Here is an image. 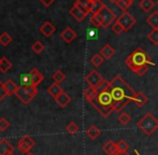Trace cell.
<instances>
[{
	"label": "cell",
	"mask_w": 158,
	"mask_h": 155,
	"mask_svg": "<svg viewBox=\"0 0 158 155\" xmlns=\"http://www.w3.org/2000/svg\"><path fill=\"white\" fill-rule=\"evenodd\" d=\"M10 127V122L6 119V117H0V130L4 132Z\"/></svg>",
	"instance_id": "40"
},
{
	"label": "cell",
	"mask_w": 158,
	"mask_h": 155,
	"mask_svg": "<svg viewBox=\"0 0 158 155\" xmlns=\"http://www.w3.org/2000/svg\"><path fill=\"white\" fill-rule=\"evenodd\" d=\"M26 90H27V93L30 95V96H32L33 98H35V96H37L38 94V88L35 85H29V86H25Z\"/></svg>",
	"instance_id": "41"
},
{
	"label": "cell",
	"mask_w": 158,
	"mask_h": 155,
	"mask_svg": "<svg viewBox=\"0 0 158 155\" xmlns=\"http://www.w3.org/2000/svg\"><path fill=\"white\" fill-rule=\"evenodd\" d=\"M10 155H13V154H10Z\"/></svg>",
	"instance_id": "51"
},
{
	"label": "cell",
	"mask_w": 158,
	"mask_h": 155,
	"mask_svg": "<svg viewBox=\"0 0 158 155\" xmlns=\"http://www.w3.org/2000/svg\"><path fill=\"white\" fill-rule=\"evenodd\" d=\"M99 53L104 59H110V58H112V56L115 54V50L111 46V44L106 43V45L102 46V48L100 50Z\"/></svg>",
	"instance_id": "17"
},
{
	"label": "cell",
	"mask_w": 158,
	"mask_h": 155,
	"mask_svg": "<svg viewBox=\"0 0 158 155\" xmlns=\"http://www.w3.org/2000/svg\"><path fill=\"white\" fill-rule=\"evenodd\" d=\"M110 92L114 101L115 112H122L130 103H132L137 93L119 74L110 81Z\"/></svg>",
	"instance_id": "1"
},
{
	"label": "cell",
	"mask_w": 158,
	"mask_h": 155,
	"mask_svg": "<svg viewBox=\"0 0 158 155\" xmlns=\"http://www.w3.org/2000/svg\"><path fill=\"white\" fill-rule=\"evenodd\" d=\"M61 39L67 43H71L75 38H77V32L72 29L71 27H67L66 29H64V31L60 34Z\"/></svg>",
	"instance_id": "13"
},
{
	"label": "cell",
	"mask_w": 158,
	"mask_h": 155,
	"mask_svg": "<svg viewBox=\"0 0 158 155\" xmlns=\"http://www.w3.org/2000/svg\"><path fill=\"white\" fill-rule=\"evenodd\" d=\"M104 3H102L101 1H97V2H94L92 4V9H90V13L95 14V13H99V11L101 10V8L103 6Z\"/></svg>",
	"instance_id": "39"
},
{
	"label": "cell",
	"mask_w": 158,
	"mask_h": 155,
	"mask_svg": "<svg viewBox=\"0 0 158 155\" xmlns=\"http://www.w3.org/2000/svg\"><path fill=\"white\" fill-rule=\"evenodd\" d=\"M116 21L118 22L122 26H123V28H124L125 31L130 30L131 28L135 25V23H137V21H135V17H133L132 15L128 12H123L118 17H117Z\"/></svg>",
	"instance_id": "6"
},
{
	"label": "cell",
	"mask_w": 158,
	"mask_h": 155,
	"mask_svg": "<svg viewBox=\"0 0 158 155\" xmlns=\"http://www.w3.org/2000/svg\"><path fill=\"white\" fill-rule=\"evenodd\" d=\"M131 4H132V1H130V0H118V1L116 2V6H118V9H121L123 12H127V10H128Z\"/></svg>",
	"instance_id": "30"
},
{
	"label": "cell",
	"mask_w": 158,
	"mask_h": 155,
	"mask_svg": "<svg viewBox=\"0 0 158 155\" xmlns=\"http://www.w3.org/2000/svg\"><path fill=\"white\" fill-rule=\"evenodd\" d=\"M89 22L94 27H102V24H103V21H102V17L100 15V13H95V14L92 15V17L89 19Z\"/></svg>",
	"instance_id": "26"
},
{
	"label": "cell",
	"mask_w": 158,
	"mask_h": 155,
	"mask_svg": "<svg viewBox=\"0 0 158 155\" xmlns=\"http://www.w3.org/2000/svg\"><path fill=\"white\" fill-rule=\"evenodd\" d=\"M17 147H19V150L22 153L27 154L28 152H30V150L35 147V140H33L30 136L25 135V136H23L19 139V143H17Z\"/></svg>",
	"instance_id": "7"
},
{
	"label": "cell",
	"mask_w": 158,
	"mask_h": 155,
	"mask_svg": "<svg viewBox=\"0 0 158 155\" xmlns=\"http://www.w3.org/2000/svg\"><path fill=\"white\" fill-rule=\"evenodd\" d=\"M0 64H1V58H0Z\"/></svg>",
	"instance_id": "48"
},
{
	"label": "cell",
	"mask_w": 158,
	"mask_h": 155,
	"mask_svg": "<svg viewBox=\"0 0 158 155\" xmlns=\"http://www.w3.org/2000/svg\"><path fill=\"white\" fill-rule=\"evenodd\" d=\"M148 39L152 42L154 45H158V29H153L148 35Z\"/></svg>",
	"instance_id": "34"
},
{
	"label": "cell",
	"mask_w": 158,
	"mask_h": 155,
	"mask_svg": "<svg viewBox=\"0 0 158 155\" xmlns=\"http://www.w3.org/2000/svg\"><path fill=\"white\" fill-rule=\"evenodd\" d=\"M29 73H30V76H31V78H32L33 85H35V86L39 85V84L43 81V79H44L43 74H42L38 69H35V68H32V69L29 71Z\"/></svg>",
	"instance_id": "19"
},
{
	"label": "cell",
	"mask_w": 158,
	"mask_h": 155,
	"mask_svg": "<svg viewBox=\"0 0 158 155\" xmlns=\"http://www.w3.org/2000/svg\"><path fill=\"white\" fill-rule=\"evenodd\" d=\"M96 95H97V90H96V87L88 86V87L84 90V97H85V99L88 101V103H90V101L95 98Z\"/></svg>",
	"instance_id": "25"
},
{
	"label": "cell",
	"mask_w": 158,
	"mask_h": 155,
	"mask_svg": "<svg viewBox=\"0 0 158 155\" xmlns=\"http://www.w3.org/2000/svg\"><path fill=\"white\" fill-rule=\"evenodd\" d=\"M132 103H135L138 108H142L148 103V98L146 97V95L142 92H138L135 96V99H133Z\"/></svg>",
	"instance_id": "16"
},
{
	"label": "cell",
	"mask_w": 158,
	"mask_h": 155,
	"mask_svg": "<svg viewBox=\"0 0 158 155\" xmlns=\"http://www.w3.org/2000/svg\"><path fill=\"white\" fill-rule=\"evenodd\" d=\"M6 88H4V83H2L1 81H0V103H1L2 100H3V98L6 96Z\"/></svg>",
	"instance_id": "42"
},
{
	"label": "cell",
	"mask_w": 158,
	"mask_h": 155,
	"mask_svg": "<svg viewBox=\"0 0 158 155\" xmlns=\"http://www.w3.org/2000/svg\"><path fill=\"white\" fill-rule=\"evenodd\" d=\"M52 79L54 80V83L59 84V83H61L64 79H66V74H64L61 70H57V71H55L54 73H53Z\"/></svg>",
	"instance_id": "31"
},
{
	"label": "cell",
	"mask_w": 158,
	"mask_h": 155,
	"mask_svg": "<svg viewBox=\"0 0 158 155\" xmlns=\"http://www.w3.org/2000/svg\"><path fill=\"white\" fill-rule=\"evenodd\" d=\"M48 93L52 97L56 98V97L58 96V95H60L61 93H64V90H63L61 86L59 85L58 83H53L52 85H50V87L48 88Z\"/></svg>",
	"instance_id": "22"
},
{
	"label": "cell",
	"mask_w": 158,
	"mask_h": 155,
	"mask_svg": "<svg viewBox=\"0 0 158 155\" xmlns=\"http://www.w3.org/2000/svg\"><path fill=\"white\" fill-rule=\"evenodd\" d=\"M69 13H70V15L73 17V19H75V21H77V22H82V21H84V19H85L87 15L85 14V13L83 12L82 10H80L79 8H77V6H74L73 4V6L70 9V11H69Z\"/></svg>",
	"instance_id": "15"
},
{
	"label": "cell",
	"mask_w": 158,
	"mask_h": 155,
	"mask_svg": "<svg viewBox=\"0 0 158 155\" xmlns=\"http://www.w3.org/2000/svg\"><path fill=\"white\" fill-rule=\"evenodd\" d=\"M11 42H12V37H11L10 34H8V32H2V34L0 35V43L3 46L9 45Z\"/></svg>",
	"instance_id": "32"
},
{
	"label": "cell",
	"mask_w": 158,
	"mask_h": 155,
	"mask_svg": "<svg viewBox=\"0 0 158 155\" xmlns=\"http://www.w3.org/2000/svg\"><path fill=\"white\" fill-rule=\"evenodd\" d=\"M154 6L155 2L153 0H140L139 1V8L145 13H148Z\"/></svg>",
	"instance_id": "20"
},
{
	"label": "cell",
	"mask_w": 158,
	"mask_h": 155,
	"mask_svg": "<svg viewBox=\"0 0 158 155\" xmlns=\"http://www.w3.org/2000/svg\"><path fill=\"white\" fill-rule=\"evenodd\" d=\"M146 23L153 29H158V11H155L151 15H148V17H146Z\"/></svg>",
	"instance_id": "23"
},
{
	"label": "cell",
	"mask_w": 158,
	"mask_h": 155,
	"mask_svg": "<svg viewBox=\"0 0 158 155\" xmlns=\"http://www.w3.org/2000/svg\"><path fill=\"white\" fill-rule=\"evenodd\" d=\"M14 148L12 147L10 142L6 139H1L0 140V155H10L13 154Z\"/></svg>",
	"instance_id": "12"
},
{
	"label": "cell",
	"mask_w": 158,
	"mask_h": 155,
	"mask_svg": "<svg viewBox=\"0 0 158 155\" xmlns=\"http://www.w3.org/2000/svg\"><path fill=\"white\" fill-rule=\"evenodd\" d=\"M4 88H6V94L13 95L19 90V86H17L16 83H15L14 81H12V80H6V81L4 82Z\"/></svg>",
	"instance_id": "21"
},
{
	"label": "cell",
	"mask_w": 158,
	"mask_h": 155,
	"mask_svg": "<svg viewBox=\"0 0 158 155\" xmlns=\"http://www.w3.org/2000/svg\"><path fill=\"white\" fill-rule=\"evenodd\" d=\"M15 95H16V96L19 98V100H21L23 103H25V105H28V103L33 99V97L30 96V95L27 93L25 86H19V90H16Z\"/></svg>",
	"instance_id": "9"
},
{
	"label": "cell",
	"mask_w": 158,
	"mask_h": 155,
	"mask_svg": "<svg viewBox=\"0 0 158 155\" xmlns=\"http://www.w3.org/2000/svg\"><path fill=\"white\" fill-rule=\"evenodd\" d=\"M21 84L22 86H29V85H33V81L32 78L30 76V73H25L21 77Z\"/></svg>",
	"instance_id": "29"
},
{
	"label": "cell",
	"mask_w": 158,
	"mask_h": 155,
	"mask_svg": "<svg viewBox=\"0 0 158 155\" xmlns=\"http://www.w3.org/2000/svg\"><path fill=\"white\" fill-rule=\"evenodd\" d=\"M102 151L106 155H115L118 152L116 142H114V141H112V140H108L103 145V147H102Z\"/></svg>",
	"instance_id": "11"
},
{
	"label": "cell",
	"mask_w": 158,
	"mask_h": 155,
	"mask_svg": "<svg viewBox=\"0 0 158 155\" xmlns=\"http://www.w3.org/2000/svg\"><path fill=\"white\" fill-rule=\"evenodd\" d=\"M25 155H35V154L31 153V152H28V153H27V154H25Z\"/></svg>",
	"instance_id": "47"
},
{
	"label": "cell",
	"mask_w": 158,
	"mask_h": 155,
	"mask_svg": "<svg viewBox=\"0 0 158 155\" xmlns=\"http://www.w3.org/2000/svg\"><path fill=\"white\" fill-rule=\"evenodd\" d=\"M137 126L146 136H151L158 128V119L152 113L148 112L138 122Z\"/></svg>",
	"instance_id": "4"
},
{
	"label": "cell",
	"mask_w": 158,
	"mask_h": 155,
	"mask_svg": "<svg viewBox=\"0 0 158 155\" xmlns=\"http://www.w3.org/2000/svg\"><path fill=\"white\" fill-rule=\"evenodd\" d=\"M93 2H90L89 0H77L74 2V6H77L80 10H82L86 15H88L90 13V9H92Z\"/></svg>",
	"instance_id": "14"
},
{
	"label": "cell",
	"mask_w": 158,
	"mask_h": 155,
	"mask_svg": "<svg viewBox=\"0 0 158 155\" xmlns=\"http://www.w3.org/2000/svg\"><path fill=\"white\" fill-rule=\"evenodd\" d=\"M55 30H56L55 26L48 21L44 22V23L42 24L41 27H40V31H41V34L43 35L44 37H46V38H48V37L52 36V35L55 32Z\"/></svg>",
	"instance_id": "10"
},
{
	"label": "cell",
	"mask_w": 158,
	"mask_h": 155,
	"mask_svg": "<svg viewBox=\"0 0 158 155\" xmlns=\"http://www.w3.org/2000/svg\"><path fill=\"white\" fill-rule=\"evenodd\" d=\"M117 121H118L122 125L126 126V125H128L129 122L131 121V117L128 113H126V112H122L118 115V117H117Z\"/></svg>",
	"instance_id": "33"
},
{
	"label": "cell",
	"mask_w": 158,
	"mask_h": 155,
	"mask_svg": "<svg viewBox=\"0 0 158 155\" xmlns=\"http://www.w3.org/2000/svg\"><path fill=\"white\" fill-rule=\"evenodd\" d=\"M96 90L97 95L89 103L104 119H106L112 114V112L115 111L114 101L110 92V81L103 80V82L96 87Z\"/></svg>",
	"instance_id": "2"
},
{
	"label": "cell",
	"mask_w": 158,
	"mask_h": 155,
	"mask_svg": "<svg viewBox=\"0 0 158 155\" xmlns=\"http://www.w3.org/2000/svg\"><path fill=\"white\" fill-rule=\"evenodd\" d=\"M115 155H130L128 153V152H117Z\"/></svg>",
	"instance_id": "44"
},
{
	"label": "cell",
	"mask_w": 158,
	"mask_h": 155,
	"mask_svg": "<svg viewBox=\"0 0 158 155\" xmlns=\"http://www.w3.org/2000/svg\"><path fill=\"white\" fill-rule=\"evenodd\" d=\"M157 6H158V0H157Z\"/></svg>",
	"instance_id": "50"
},
{
	"label": "cell",
	"mask_w": 158,
	"mask_h": 155,
	"mask_svg": "<svg viewBox=\"0 0 158 155\" xmlns=\"http://www.w3.org/2000/svg\"><path fill=\"white\" fill-rule=\"evenodd\" d=\"M130 1H132V2H133V1H135V0H130Z\"/></svg>",
	"instance_id": "49"
},
{
	"label": "cell",
	"mask_w": 158,
	"mask_h": 155,
	"mask_svg": "<svg viewBox=\"0 0 158 155\" xmlns=\"http://www.w3.org/2000/svg\"><path fill=\"white\" fill-rule=\"evenodd\" d=\"M109 1L112 2V3H115V4H116V2L118 1V0H109Z\"/></svg>",
	"instance_id": "45"
},
{
	"label": "cell",
	"mask_w": 158,
	"mask_h": 155,
	"mask_svg": "<svg viewBox=\"0 0 158 155\" xmlns=\"http://www.w3.org/2000/svg\"><path fill=\"white\" fill-rule=\"evenodd\" d=\"M125 64L131 71L140 77L148 72L150 66H155L150 55L142 48H137L133 52H131V54L125 59Z\"/></svg>",
	"instance_id": "3"
},
{
	"label": "cell",
	"mask_w": 158,
	"mask_h": 155,
	"mask_svg": "<svg viewBox=\"0 0 158 155\" xmlns=\"http://www.w3.org/2000/svg\"><path fill=\"white\" fill-rule=\"evenodd\" d=\"M111 28H112V31L114 32V34H116V35H121L123 31H125V30H124V28H123V26H122L117 21H115L114 23L111 25Z\"/></svg>",
	"instance_id": "37"
},
{
	"label": "cell",
	"mask_w": 158,
	"mask_h": 155,
	"mask_svg": "<svg viewBox=\"0 0 158 155\" xmlns=\"http://www.w3.org/2000/svg\"><path fill=\"white\" fill-rule=\"evenodd\" d=\"M116 145H117V149H118V152H127L129 149V145L126 142L125 140H119L118 142H116Z\"/></svg>",
	"instance_id": "38"
},
{
	"label": "cell",
	"mask_w": 158,
	"mask_h": 155,
	"mask_svg": "<svg viewBox=\"0 0 158 155\" xmlns=\"http://www.w3.org/2000/svg\"><path fill=\"white\" fill-rule=\"evenodd\" d=\"M86 135H87L88 138H90L92 140H95V139H97L98 137L101 135V130H100L97 126L92 125L90 127L87 128V130H86Z\"/></svg>",
	"instance_id": "24"
},
{
	"label": "cell",
	"mask_w": 158,
	"mask_h": 155,
	"mask_svg": "<svg viewBox=\"0 0 158 155\" xmlns=\"http://www.w3.org/2000/svg\"><path fill=\"white\" fill-rule=\"evenodd\" d=\"M31 50L35 53V54H40V53H42L44 51L43 43H42L41 41H35L31 45Z\"/></svg>",
	"instance_id": "36"
},
{
	"label": "cell",
	"mask_w": 158,
	"mask_h": 155,
	"mask_svg": "<svg viewBox=\"0 0 158 155\" xmlns=\"http://www.w3.org/2000/svg\"><path fill=\"white\" fill-rule=\"evenodd\" d=\"M90 2H93V3H94V2H97V1H100V0H89Z\"/></svg>",
	"instance_id": "46"
},
{
	"label": "cell",
	"mask_w": 158,
	"mask_h": 155,
	"mask_svg": "<svg viewBox=\"0 0 158 155\" xmlns=\"http://www.w3.org/2000/svg\"><path fill=\"white\" fill-rule=\"evenodd\" d=\"M104 61V58L100 55V53H98V54H95L94 56L90 58V64H92L93 66H95L96 68L100 67V66L102 65V63Z\"/></svg>",
	"instance_id": "28"
},
{
	"label": "cell",
	"mask_w": 158,
	"mask_h": 155,
	"mask_svg": "<svg viewBox=\"0 0 158 155\" xmlns=\"http://www.w3.org/2000/svg\"><path fill=\"white\" fill-rule=\"evenodd\" d=\"M40 2H41L43 6H50L51 4L53 3V2L55 1V0H39Z\"/></svg>",
	"instance_id": "43"
},
{
	"label": "cell",
	"mask_w": 158,
	"mask_h": 155,
	"mask_svg": "<svg viewBox=\"0 0 158 155\" xmlns=\"http://www.w3.org/2000/svg\"><path fill=\"white\" fill-rule=\"evenodd\" d=\"M103 80L104 79L97 70H92L85 78L86 83L88 84V86H92V87H98L103 82Z\"/></svg>",
	"instance_id": "8"
},
{
	"label": "cell",
	"mask_w": 158,
	"mask_h": 155,
	"mask_svg": "<svg viewBox=\"0 0 158 155\" xmlns=\"http://www.w3.org/2000/svg\"><path fill=\"white\" fill-rule=\"evenodd\" d=\"M55 101H56L57 103H58L59 107L61 108H66L67 106L69 105V103H71V97L69 96L67 93H61L60 95H58V96L55 98Z\"/></svg>",
	"instance_id": "18"
},
{
	"label": "cell",
	"mask_w": 158,
	"mask_h": 155,
	"mask_svg": "<svg viewBox=\"0 0 158 155\" xmlns=\"http://www.w3.org/2000/svg\"><path fill=\"white\" fill-rule=\"evenodd\" d=\"M100 15L102 17V21H103V24H102V28H108L109 26H111L115 21L117 19L116 14L113 12L111 9H109L106 4H103V6L101 8V10L99 11Z\"/></svg>",
	"instance_id": "5"
},
{
	"label": "cell",
	"mask_w": 158,
	"mask_h": 155,
	"mask_svg": "<svg viewBox=\"0 0 158 155\" xmlns=\"http://www.w3.org/2000/svg\"><path fill=\"white\" fill-rule=\"evenodd\" d=\"M11 67H12V63L6 57H2L1 64H0V70H1V72L6 73V71H9L11 69Z\"/></svg>",
	"instance_id": "27"
},
{
	"label": "cell",
	"mask_w": 158,
	"mask_h": 155,
	"mask_svg": "<svg viewBox=\"0 0 158 155\" xmlns=\"http://www.w3.org/2000/svg\"><path fill=\"white\" fill-rule=\"evenodd\" d=\"M79 126L77 125V124L74 123V122H70V123L68 124V125L66 126V130H67V132H69V134H71V135H74V134H77V132H79Z\"/></svg>",
	"instance_id": "35"
}]
</instances>
